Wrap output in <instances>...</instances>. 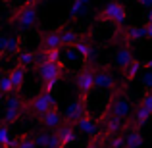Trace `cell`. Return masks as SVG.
Here are the masks:
<instances>
[{
    "label": "cell",
    "mask_w": 152,
    "mask_h": 148,
    "mask_svg": "<svg viewBox=\"0 0 152 148\" xmlns=\"http://www.w3.org/2000/svg\"><path fill=\"white\" fill-rule=\"evenodd\" d=\"M0 93L2 94H14L15 93V89H14V83H12V79H10V75H0Z\"/></svg>",
    "instance_id": "cell-25"
},
{
    "label": "cell",
    "mask_w": 152,
    "mask_h": 148,
    "mask_svg": "<svg viewBox=\"0 0 152 148\" xmlns=\"http://www.w3.org/2000/svg\"><path fill=\"white\" fill-rule=\"evenodd\" d=\"M139 4L142 8H146V10H152V0H139Z\"/></svg>",
    "instance_id": "cell-36"
},
{
    "label": "cell",
    "mask_w": 152,
    "mask_h": 148,
    "mask_svg": "<svg viewBox=\"0 0 152 148\" xmlns=\"http://www.w3.org/2000/svg\"><path fill=\"white\" fill-rule=\"evenodd\" d=\"M94 83H96V67L93 63H87L77 75H75V87L81 93V98H85L91 90L94 89Z\"/></svg>",
    "instance_id": "cell-3"
},
{
    "label": "cell",
    "mask_w": 152,
    "mask_h": 148,
    "mask_svg": "<svg viewBox=\"0 0 152 148\" xmlns=\"http://www.w3.org/2000/svg\"><path fill=\"white\" fill-rule=\"evenodd\" d=\"M141 106H142V108H148V110H152V93L145 94V96L141 98Z\"/></svg>",
    "instance_id": "cell-35"
},
{
    "label": "cell",
    "mask_w": 152,
    "mask_h": 148,
    "mask_svg": "<svg viewBox=\"0 0 152 148\" xmlns=\"http://www.w3.org/2000/svg\"><path fill=\"white\" fill-rule=\"evenodd\" d=\"M131 114V102L123 96H114L108 104V114L106 115H114V117H121L125 119Z\"/></svg>",
    "instance_id": "cell-8"
},
{
    "label": "cell",
    "mask_w": 152,
    "mask_h": 148,
    "mask_svg": "<svg viewBox=\"0 0 152 148\" xmlns=\"http://www.w3.org/2000/svg\"><path fill=\"white\" fill-rule=\"evenodd\" d=\"M152 117V110H148V108H142V106H139L137 108V112H135V117H133V123L135 125H139V127H142L146 121Z\"/></svg>",
    "instance_id": "cell-20"
},
{
    "label": "cell",
    "mask_w": 152,
    "mask_h": 148,
    "mask_svg": "<svg viewBox=\"0 0 152 148\" xmlns=\"http://www.w3.org/2000/svg\"><path fill=\"white\" fill-rule=\"evenodd\" d=\"M18 62L25 67L33 66V63H37V54H35V52H29V50H21L18 54Z\"/></svg>",
    "instance_id": "cell-24"
},
{
    "label": "cell",
    "mask_w": 152,
    "mask_h": 148,
    "mask_svg": "<svg viewBox=\"0 0 152 148\" xmlns=\"http://www.w3.org/2000/svg\"><path fill=\"white\" fill-rule=\"evenodd\" d=\"M146 17H148V23H152V10H148V15H146Z\"/></svg>",
    "instance_id": "cell-39"
},
{
    "label": "cell",
    "mask_w": 152,
    "mask_h": 148,
    "mask_svg": "<svg viewBox=\"0 0 152 148\" xmlns=\"http://www.w3.org/2000/svg\"><path fill=\"white\" fill-rule=\"evenodd\" d=\"M145 67H146V69H152V60H148V62L145 63Z\"/></svg>",
    "instance_id": "cell-37"
},
{
    "label": "cell",
    "mask_w": 152,
    "mask_h": 148,
    "mask_svg": "<svg viewBox=\"0 0 152 148\" xmlns=\"http://www.w3.org/2000/svg\"><path fill=\"white\" fill-rule=\"evenodd\" d=\"M39 23V12L37 6H31V4H25L21 6L12 17V25H15L18 29H33Z\"/></svg>",
    "instance_id": "cell-2"
},
{
    "label": "cell",
    "mask_w": 152,
    "mask_h": 148,
    "mask_svg": "<svg viewBox=\"0 0 152 148\" xmlns=\"http://www.w3.org/2000/svg\"><path fill=\"white\" fill-rule=\"evenodd\" d=\"M25 106L27 104L23 102V98L19 94H10L6 100V114H4V123H15L21 114L25 112Z\"/></svg>",
    "instance_id": "cell-5"
},
{
    "label": "cell",
    "mask_w": 152,
    "mask_h": 148,
    "mask_svg": "<svg viewBox=\"0 0 152 148\" xmlns=\"http://www.w3.org/2000/svg\"><path fill=\"white\" fill-rule=\"evenodd\" d=\"M12 137H10V127H8V123H2L0 125V146L6 148L8 144H10Z\"/></svg>",
    "instance_id": "cell-27"
},
{
    "label": "cell",
    "mask_w": 152,
    "mask_h": 148,
    "mask_svg": "<svg viewBox=\"0 0 152 148\" xmlns=\"http://www.w3.org/2000/svg\"><path fill=\"white\" fill-rule=\"evenodd\" d=\"M18 148H39L37 144H35V141L29 137V135H23V137H19V144Z\"/></svg>",
    "instance_id": "cell-30"
},
{
    "label": "cell",
    "mask_w": 152,
    "mask_h": 148,
    "mask_svg": "<svg viewBox=\"0 0 152 148\" xmlns=\"http://www.w3.org/2000/svg\"><path fill=\"white\" fill-rule=\"evenodd\" d=\"M46 54V62H60V58H62V54H60V48H52V50H45Z\"/></svg>",
    "instance_id": "cell-31"
},
{
    "label": "cell",
    "mask_w": 152,
    "mask_h": 148,
    "mask_svg": "<svg viewBox=\"0 0 152 148\" xmlns=\"http://www.w3.org/2000/svg\"><path fill=\"white\" fill-rule=\"evenodd\" d=\"M0 148H4V146H0Z\"/></svg>",
    "instance_id": "cell-42"
},
{
    "label": "cell",
    "mask_w": 152,
    "mask_h": 148,
    "mask_svg": "<svg viewBox=\"0 0 152 148\" xmlns=\"http://www.w3.org/2000/svg\"><path fill=\"white\" fill-rule=\"evenodd\" d=\"M2 102H4V94L0 93V104H2Z\"/></svg>",
    "instance_id": "cell-40"
},
{
    "label": "cell",
    "mask_w": 152,
    "mask_h": 148,
    "mask_svg": "<svg viewBox=\"0 0 152 148\" xmlns=\"http://www.w3.org/2000/svg\"><path fill=\"white\" fill-rule=\"evenodd\" d=\"M60 79H50V81H42V93H52L56 89Z\"/></svg>",
    "instance_id": "cell-32"
},
{
    "label": "cell",
    "mask_w": 152,
    "mask_h": 148,
    "mask_svg": "<svg viewBox=\"0 0 152 148\" xmlns=\"http://www.w3.org/2000/svg\"><path fill=\"white\" fill-rule=\"evenodd\" d=\"M145 144V137L139 129H127L125 133V148H141Z\"/></svg>",
    "instance_id": "cell-17"
},
{
    "label": "cell",
    "mask_w": 152,
    "mask_h": 148,
    "mask_svg": "<svg viewBox=\"0 0 152 148\" xmlns=\"http://www.w3.org/2000/svg\"><path fill=\"white\" fill-rule=\"evenodd\" d=\"M21 52V39L19 37H10V42H8V54L10 56H18Z\"/></svg>",
    "instance_id": "cell-26"
},
{
    "label": "cell",
    "mask_w": 152,
    "mask_h": 148,
    "mask_svg": "<svg viewBox=\"0 0 152 148\" xmlns=\"http://www.w3.org/2000/svg\"><path fill=\"white\" fill-rule=\"evenodd\" d=\"M146 37V27H125V39L129 42H137Z\"/></svg>",
    "instance_id": "cell-19"
},
{
    "label": "cell",
    "mask_w": 152,
    "mask_h": 148,
    "mask_svg": "<svg viewBox=\"0 0 152 148\" xmlns=\"http://www.w3.org/2000/svg\"><path fill=\"white\" fill-rule=\"evenodd\" d=\"M81 2H83V4H91V0H81Z\"/></svg>",
    "instance_id": "cell-41"
},
{
    "label": "cell",
    "mask_w": 152,
    "mask_h": 148,
    "mask_svg": "<svg viewBox=\"0 0 152 148\" xmlns=\"http://www.w3.org/2000/svg\"><path fill=\"white\" fill-rule=\"evenodd\" d=\"M37 71L41 75L42 81H50V79H60L62 73H66V66L62 62H42L37 66Z\"/></svg>",
    "instance_id": "cell-6"
},
{
    "label": "cell",
    "mask_w": 152,
    "mask_h": 148,
    "mask_svg": "<svg viewBox=\"0 0 152 148\" xmlns=\"http://www.w3.org/2000/svg\"><path fill=\"white\" fill-rule=\"evenodd\" d=\"M96 90H115L118 89V81L115 75L110 71V67H98L96 69V83H94Z\"/></svg>",
    "instance_id": "cell-7"
},
{
    "label": "cell",
    "mask_w": 152,
    "mask_h": 148,
    "mask_svg": "<svg viewBox=\"0 0 152 148\" xmlns=\"http://www.w3.org/2000/svg\"><path fill=\"white\" fill-rule=\"evenodd\" d=\"M114 62H115V66H118L121 71H125L127 67L135 62V56H133V52H131L129 46L123 44V46H119V48H118V52H115Z\"/></svg>",
    "instance_id": "cell-12"
},
{
    "label": "cell",
    "mask_w": 152,
    "mask_h": 148,
    "mask_svg": "<svg viewBox=\"0 0 152 148\" xmlns=\"http://www.w3.org/2000/svg\"><path fill=\"white\" fill-rule=\"evenodd\" d=\"M41 119V123L46 127V129H58L60 125H62V114H60V110L58 108H52L50 112H46L42 117H39Z\"/></svg>",
    "instance_id": "cell-14"
},
{
    "label": "cell",
    "mask_w": 152,
    "mask_h": 148,
    "mask_svg": "<svg viewBox=\"0 0 152 148\" xmlns=\"http://www.w3.org/2000/svg\"><path fill=\"white\" fill-rule=\"evenodd\" d=\"M108 146L110 148H125V135H114L108 139Z\"/></svg>",
    "instance_id": "cell-28"
},
{
    "label": "cell",
    "mask_w": 152,
    "mask_h": 148,
    "mask_svg": "<svg viewBox=\"0 0 152 148\" xmlns=\"http://www.w3.org/2000/svg\"><path fill=\"white\" fill-rule=\"evenodd\" d=\"M127 17H129V14H127V8L123 6L121 2H118V0H112V2H108L106 6L100 10V14H98V21H112L115 23V25H125L127 23Z\"/></svg>",
    "instance_id": "cell-1"
},
{
    "label": "cell",
    "mask_w": 152,
    "mask_h": 148,
    "mask_svg": "<svg viewBox=\"0 0 152 148\" xmlns=\"http://www.w3.org/2000/svg\"><path fill=\"white\" fill-rule=\"evenodd\" d=\"M87 6H89V4H83L81 0H71V6H69V15H71L73 19L81 17V15L87 12Z\"/></svg>",
    "instance_id": "cell-23"
},
{
    "label": "cell",
    "mask_w": 152,
    "mask_h": 148,
    "mask_svg": "<svg viewBox=\"0 0 152 148\" xmlns=\"http://www.w3.org/2000/svg\"><path fill=\"white\" fill-rule=\"evenodd\" d=\"M75 129L79 131V133L87 135V137H100V127H98V123L94 121L93 117H89V115H85L83 119H79L77 123H75Z\"/></svg>",
    "instance_id": "cell-11"
},
{
    "label": "cell",
    "mask_w": 152,
    "mask_h": 148,
    "mask_svg": "<svg viewBox=\"0 0 152 148\" xmlns=\"http://www.w3.org/2000/svg\"><path fill=\"white\" fill-rule=\"evenodd\" d=\"M8 75H10L12 83H14V89L15 90H21L23 89V83H25V66L18 63V66H15Z\"/></svg>",
    "instance_id": "cell-18"
},
{
    "label": "cell",
    "mask_w": 152,
    "mask_h": 148,
    "mask_svg": "<svg viewBox=\"0 0 152 148\" xmlns=\"http://www.w3.org/2000/svg\"><path fill=\"white\" fill-rule=\"evenodd\" d=\"M139 77H141L142 87H145V89L148 90V93H152V69H148L146 73H141Z\"/></svg>",
    "instance_id": "cell-29"
},
{
    "label": "cell",
    "mask_w": 152,
    "mask_h": 148,
    "mask_svg": "<svg viewBox=\"0 0 152 148\" xmlns=\"http://www.w3.org/2000/svg\"><path fill=\"white\" fill-rule=\"evenodd\" d=\"M104 135H100V137H93L89 141V144H87V148H102V141H104Z\"/></svg>",
    "instance_id": "cell-34"
},
{
    "label": "cell",
    "mask_w": 152,
    "mask_h": 148,
    "mask_svg": "<svg viewBox=\"0 0 152 148\" xmlns=\"http://www.w3.org/2000/svg\"><path fill=\"white\" fill-rule=\"evenodd\" d=\"M141 69H142V63L139 62V60H135V62L131 63L125 71H121V73H123V77H125V81H133L135 77L141 75Z\"/></svg>",
    "instance_id": "cell-22"
},
{
    "label": "cell",
    "mask_w": 152,
    "mask_h": 148,
    "mask_svg": "<svg viewBox=\"0 0 152 148\" xmlns=\"http://www.w3.org/2000/svg\"><path fill=\"white\" fill-rule=\"evenodd\" d=\"M25 2H27V4H31V6H37L39 0H25Z\"/></svg>",
    "instance_id": "cell-38"
},
{
    "label": "cell",
    "mask_w": 152,
    "mask_h": 148,
    "mask_svg": "<svg viewBox=\"0 0 152 148\" xmlns=\"http://www.w3.org/2000/svg\"><path fill=\"white\" fill-rule=\"evenodd\" d=\"M125 119L121 117H114V115H108V121H106V131H104V137L110 139L114 137V135H119V131L125 127Z\"/></svg>",
    "instance_id": "cell-16"
},
{
    "label": "cell",
    "mask_w": 152,
    "mask_h": 148,
    "mask_svg": "<svg viewBox=\"0 0 152 148\" xmlns=\"http://www.w3.org/2000/svg\"><path fill=\"white\" fill-rule=\"evenodd\" d=\"M8 42H10V37L8 35H0V56L8 54Z\"/></svg>",
    "instance_id": "cell-33"
},
{
    "label": "cell",
    "mask_w": 152,
    "mask_h": 148,
    "mask_svg": "<svg viewBox=\"0 0 152 148\" xmlns=\"http://www.w3.org/2000/svg\"><path fill=\"white\" fill-rule=\"evenodd\" d=\"M87 115V108H85V98H77L73 100V102L67 106L66 110V117H64V121L66 123H77L79 119H83Z\"/></svg>",
    "instance_id": "cell-9"
},
{
    "label": "cell",
    "mask_w": 152,
    "mask_h": 148,
    "mask_svg": "<svg viewBox=\"0 0 152 148\" xmlns=\"http://www.w3.org/2000/svg\"><path fill=\"white\" fill-rule=\"evenodd\" d=\"M56 135H58L60 141H62V148H67L71 142H75V139H77L75 129L71 127V123H64V125H60L58 129H56Z\"/></svg>",
    "instance_id": "cell-13"
},
{
    "label": "cell",
    "mask_w": 152,
    "mask_h": 148,
    "mask_svg": "<svg viewBox=\"0 0 152 148\" xmlns=\"http://www.w3.org/2000/svg\"><path fill=\"white\" fill-rule=\"evenodd\" d=\"M52 108H58L56 98H54L52 93H41L37 98H33L29 104H27V110H29L33 115H37V117H42V115H45L46 112H50Z\"/></svg>",
    "instance_id": "cell-4"
},
{
    "label": "cell",
    "mask_w": 152,
    "mask_h": 148,
    "mask_svg": "<svg viewBox=\"0 0 152 148\" xmlns=\"http://www.w3.org/2000/svg\"><path fill=\"white\" fill-rule=\"evenodd\" d=\"M60 46H62V35L58 31H46V33H42V41H41L42 50H52V48H60Z\"/></svg>",
    "instance_id": "cell-15"
},
{
    "label": "cell",
    "mask_w": 152,
    "mask_h": 148,
    "mask_svg": "<svg viewBox=\"0 0 152 148\" xmlns=\"http://www.w3.org/2000/svg\"><path fill=\"white\" fill-rule=\"evenodd\" d=\"M60 35H62V46H66V48H67V46H73L75 42L79 41L77 31H75V29H71V27H69V29H64Z\"/></svg>",
    "instance_id": "cell-21"
},
{
    "label": "cell",
    "mask_w": 152,
    "mask_h": 148,
    "mask_svg": "<svg viewBox=\"0 0 152 148\" xmlns=\"http://www.w3.org/2000/svg\"><path fill=\"white\" fill-rule=\"evenodd\" d=\"M35 144L39 148H62V141L56 133H48V131H39L33 137Z\"/></svg>",
    "instance_id": "cell-10"
},
{
    "label": "cell",
    "mask_w": 152,
    "mask_h": 148,
    "mask_svg": "<svg viewBox=\"0 0 152 148\" xmlns=\"http://www.w3.org/2000/svg\"><path fill=\"white\" fill-rule=\"evenodd\" d=\"M0 75H2V73H0Z\"/></svg>",
    "instance_id": "cell-43"
}]
</instances>
